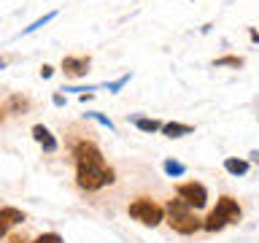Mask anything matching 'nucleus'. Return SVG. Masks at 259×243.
<instances>
[{
    "label": "nucleus",
    "mask_w": 259,
    "mask_h": 243,
    "mask_svg": "<svg viewBox=\"0 0 259 243\" xmlns=\"http://www.w3.org/2000/svg\"><path fill=\"white\" fill-rule=\"evenodd\" d=\"M248 157H251V159H254V162H259V151H251V154H248Z\"/></svg>",
    "instance_id": "412c9836"
},
{
    "label": "nucleus",
    "mask_w": 259,
    "mask_h": 243,
    "mask_svg": "<svg viewBox=\"0 0 259 243\" xmlns=\"http://www.w3.org/2000/svg\"><path fill=\"white\" fill-rule=\"evenodd\" d=\"M32 243H62V238L57 232H46V235H38Z\"/></svg>",
    "instance_id": "dca6fc26"
},
{
    "label": "nucleus",
    "mask_w": 259,
    "mask_h": 243,
    "mask_svg": "<svg viewBox=\"0 0 259 243\" xmlns=\"http://www.w3.org/2000/svg\"><path fill=\"white\" fill-rule=\"evenodd\" d=\"M54 16H57L54 11H52V14H46V16H40V19H35V22H32V24H30V27H24V32H32V30H38V27H44V24H46V22H52V19H54Z\"/></svg>",
    "instance_id": "2eb2a0df"
},
{
    "label": "nucleus",
    "mask_w": 259,
    "mask_h": 243,
    "mask_svg": "<svg viewBox=\"0 0 259 243\" xmlns=\"http://www.w3.org/2000/svg\"><path fill=\"white\" fill-rule=\"evenodd\" d=\"M248 35H251V40H259V32H256L254 27H251V30H248Z\"/></svg>",
    "instance_id": "aec40b11"
},
{
    "label": "nucleus",
    "mask_w": 259,
    "mask_h": 243,
    "mask_svg": "<svg viewBox=\"0 0 259 243\" xmlns=\"http://www.w3.org/2000/svg\"><path fill=\"white\" fill-rule=\"evenodd\" d=\"M73 157H76V165H105L103 151L92 141H78L73 146Z\"/></svg>",
    "instance_id": "39448f33"
},
{
    "label": "nucleus",
    "mask_w": 259,
    "mask_h": 243,
    "mask_svg": "<svg viewBox=\"0 0 259 243\" xmlns=\"http://www.w3.org/2000/svg\"><path fill=\"white\" fill-rule=\"evenodd\" d=\"M0 119H3V113H0Z\"/></svg>",
    "instance_id": "5701e85b"
},
{
    "label": "nucleus",
    "mask_w": 259,
    "mask_h": 243,
    "mask_svg": "<svg viewBox=\"0 0 259 243\" xmlns=\"http://www.w3.org/2000/svg\"><path fill=\"white\" fill-rule=\"evenodd\" d=\"M32 138L44 146V151H57V141H54V135L49 133V130L44 127V125H35L32 127Z\"/></svg>",
    "instance_id": "1a4fd4ad"
},
{
    "label": "nucleus",
    "mask_w": 259,
    "mask_h": 243,
    "mask_svg": "<svg viewBox=\"0 0 259 243\" xmlns=\"http://www.w3.org/2000/svg\"><path fill=\"white\" fill-rule=\"evenodd\" d=\"M52 73H54L52 65H44V68H40V76H44V78H52Z\"/></svg>",
    "instance_id": "6ab92c4d"
},
{
    "label": "nucleus",
    "mask_w": 259,
    "mask_h": 243,
    "mask_svg": "<svg viewBox=\"0 0 259 243\" xmlns=\"http://www.w3.org/2000/svg\"><path fill=\"white\" fill-rule=\"evenodd\" d=\"M127 81H130V73H124V76H121L119 81H113V84H111L108 89H111V92H116V89H121V87H124V84H127Z\"/></svg>",
    "instance_id": "f3484780"
},
{
    "label": "nucleus",
    "mask_w": 259,
    "mask_h": 243,
    "mask_svg": "<svg viewBox=\"0 0 259 243\" xmlns=\"http://www.w3.org/2000/svg\"><path fill=\"white\" fill-rule=\"evenodd\" d=\"M162 168H165V173L173 176V178L186 173V165H184V162H176V159H165V162H162Z\"/></svg>",
    "instance_id": "4468645a"
},
{
    "label": "nucleus",
    "mask_w": 259,
    "mask_h": 243,
    "mask_svg": "<svg viewBox=\"0 0 259 243\" xmlns=\"http://www.w3.org/2000/svg\"><path fill=\"white\" fill-rule=\"evenodd\" d=\"M176 194L186 202V206H192L194 211H200V208L208 206V189L200 181H184V184H178L176 186Z\"/></svg>",
    "instance_id": "20e7f679"
},
{
    "label": "nucleus",
    "mask_w": 259,
    "mask_h": 243,
    "mask_svg": "<svg viewBox=\"0 0 259 243\" xmlns=\"http://www.w3.org/2000/svg\"><path fill=\"white\" fill-rule=\"evenodd\" d=\"M224 170L230 176H246L248 173V162L246 159H238V157H227L224 159Z\"/></svg>",
    "instance_id": "9b49d317"
},
{
    "label": "nucleus",
    "mask_w": 259,
    "mask_h": 243,
    "mask_svg": "<svg viewBox=\"0 0 259 243\" xmlns=\"http://www.w3.org/2000/svg\"><path fill=\"white\" fill-rule=\"evenodd\" d=\"M0 68H6V57H0Z\"/></svg>",
    "instance_id": "4be33fe9"
},
{
    "label": "nucleus",
    "mask_w": 259,
    "mask_h": 243,
    "mask_svg": "<svg viewBox=\"0 0 259 243\" xmlns=\"http://www.w3.org/2000/svg\"><path fill=\"white\" fill-rule=\"evenodd\" d=\"M89 116H95L97 122H100V125H105V127H108V130H113V125H111V122H108V119L103 116V113H89Z\"/></svg>",
    "instance_id": "a211bd4d"
},
{
    "label": "nucleus",
    "mask_w": 259,
    "mask_h": 243,
    "mask_svg": "<svg viewBox=\"0 0 259 243\" xmlns=\"http://www.w3.org/2000/svg\"><path fill=\"white\" fill-rule=\"evenodd\" d=\"M216 214L224 219L227 224H238L240 219H243V208L238 206V200L232 197V194H222V197H219V202H216Z\"/></svg>",
    "instance_id": "423d86ee"
},
{
    "label": "nucleus",
    "mask_w": 259,
    "mask_h": 243,
    "mask_svg": "<svg viewBox=\"0 0 259 243\" xmlns=\"http://www.w3.org/2000/svg\"><path fill=\"white\" fill-rule=\"evenodd\" d=\"M76 181H78L81 189L95 192V189H100V186H105V184L116 181V173H113V168H108V165H78Z\"/></svg>",
    "instance_id": "f03ea898"
},
{
    "label": "nucleus",
    "mask_w": 259,
    "mask_h": 243,
    "mask_svg": "<svg viewBox=\"0 0 259 243\" xmlns=\"http://www.w3.org/2000/svg\"><path fill=\"white\" fill-rule=\"evenodd\" d=\"M189 133H194V127L184 125V122H167V125H162V135H167V138H181Z\"/></svg>",
    "instance_id": "9d476101"
},
{
    "label": "nucleus",
    "mask_w": 259,
    "mask_h": 243,
    "mask_svg": "<svg viewBox=\"0 0 259 243\" xmlns=\"http://www.w3.org/2000/svg\"><path fill=\"white\" fill-rule=\"evenodd\" d=\"M127 214L146 227H157L159 222H165V208L159 202H154L151 197H135L127 206Z\"/></svg>",
    "instance_id": "7ed1b4c3"
},
{
    "label": "nucleus",
    "mask_w": 259,
    "mask_h": 243,
    "mask_svg": "<svg viewBox=\"0 0 259 243\" xmlns=\"http://www.w3.org/2000/svg\"><path fill=\"white\" fill-rule=\"evenodd\" d=\"M213 68H243V57H235V54H224V57H216L213 60Z\"/></svg>",
    "instance_id": "ddd939ff"
},
{
    "label": "nucleus",
    "mask_w": 259,
    "mask_h": 243,
    "mask_svg": "<svg viewBox=\"0 0 259 243\" xmlns=\"http://www.w3.org/2000/svg\"><path fill=\"white\" fill-rule=\"evenodd\" d=\"M165 216H167L170 230H176L178 235H194L197 230H202V219H197L194 208H192V206H186L181 197L167 200Z\"/></svg>",
    "instance_id": "f257e3e1"
},
{
    "label": "nucleus",
    "mask_w": 259,
    "mask_h": 243,
    "mask_svg": "<svg viewBox=\"0 0 259 243\" xmlns=\"http://www.w3.org/2000/svg\"><path fill=\"white\" fill-rule=\"evenodd\" d=\"M89 57H62V70L73 73V76H87Z\"/></svg>",
    "instance_id": "6e6552de"
},
{
    "label": "nucleus",
    "mask_w": 259,
    "mask_h": 243,
    "mask_svg": "<svg viewBox=\"0 0 259 243\" xmlns=\"http://www.w3.org/2000/svg\"><path fill=\"white\" fill-rule=\"evenodd\" d=\"M24 211H19V208H0V238L11 230L14 224H22L24 222Z\"/></svg>",
    "instance_id": "0eeeda50"
},
{
    "label": "nucleus",
    "mask_w": 259,
    "mask_h": 243,
    "mask_svg": "<svg viewBox=\"0 0 259 243\" xmlns=\"http://www.w3.org/2000/svg\"><path fill=\"white\" fill-rule=\"evenodd\" d=\"M133 125L141 130V133H157V130H162V122L159 119H143V116H135Z\"/></svg>",
    "instance_id": "f8f14e48"
}]
</instances>
